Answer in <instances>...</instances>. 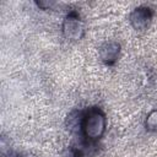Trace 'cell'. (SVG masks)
Segmentation results:
<instances>
[{"label": "cell", "instance_id": "cell-1", "mask_svg": "<svg viewBox=\"0 0 157 157\" xmlns=\"http://www.w3.org/2000/svg\"><path fill=\"white\" fill-rule=\"evenodd\" d=\"M105 125H107V120L104 113L99 108L93 107L90 108L83 114L81 123V131L82 135L86 137V140L96 142L103 136L105 131Z\"/></svg>", "mask_w": 157, "mask_h": 157}, {"label": "cell", "instance_id": "cell-2", "mask_svg": "<svg viewBox=\"0 0 157 157\" xmlns=\"http://www.w3.org/2000/svg\"><path fill=\"white\" fill-rule=\"evenodd\" d=\"M63 34L69 40H80L85 34V25L76 11H70L63 22Z\"/></svg>", "mask_w": 157, "mask_h": 157}, {"label": "cell", "instance_id": "cell-3", "mask_svg": "<svg viewBox=\"0 0 157 157\" xmlns=\"http://www.w3.org/2000/svg\"><path fill=\"white\" fill-rule=\"evenodd\" d=\"M153 12L150 7L147 6H140L136 7L129 16L130 23L131 26L136 29V31H145L147 29V27L151 23Z\"/></svg>", "mask_w": 157, "mask_h": 157}, {"label": "cell", "instance_id": "cell-4", "mask_svg": "<svg viewBox=\"0 0 157 157\" xmlns=\"http://www.w3.org/2000/svg\"><path fill=\"white\" fill-rule=\"evenodd\" d=\"M119 53H120V44L114 40L105 42L99 48V56L102 61L107 65H113L117 61Z\"/></svg>", "mask_w": 157, "mask_h": 157}, {"label": "cell", "instance_id": "cell-5", "mask_svg": "<svg viewBox=\"0 0 157 157\" xmlns=\"http://www.w3.org/2000/svg\"><path fill=\"white\" fill-rule=\"evenodd\" d=\"M96 142L93 141H83L78 145H75L71 147V155L72 157H92L96 153Z\"/></svg>", "mask_w": 157, "mask_h": 157}, {"label": "cell", "instance_id": "cell-6", "mask_svg": "<svg viewBox=\"0 0 157 157\" xmlns=\"http://www.w3.org/2000/svg\"><path fill=\"white\" fill-rule=\"evenodd\" d=\"M145 126L148 131H157V109H153L147 114Z\"/></svg>", "mask_w": 157, "mask_h": 157}, {"label": "cell", "instance_id": "cell-7", "mask_svg": "<svg viewBox=\"0 0 157 157\" xmlns=\"http://www.w3.org/2000/svg\"><path fill=\"white\" fill-rule=\"evenodd\" d=\"M36 4H37V6H39L40 9L47 10V9H50L55 2H53V1H37Z\"/></svg>", "mask_w": 157, "mask_h": 157}]
</instances>
